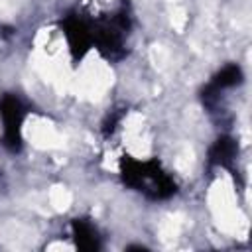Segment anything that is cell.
<instances>
[{"label": "cell", "mask_w": 252, "mask_h": 252, "mask_svg": "<svg viewBox=\"0 0 252 252\" xmlns=\"http://www.w3.org/2000/svg\"><path fill=\"white\" fill-rule=\"evenodd\" d=\"M124 177L130 185L152 193L154 197L169 195L173 191V181L163 171H159L158 163L154 161H128L124 167Z\"/></svg>", "instance_id": "cell-1"}]
</instances>
